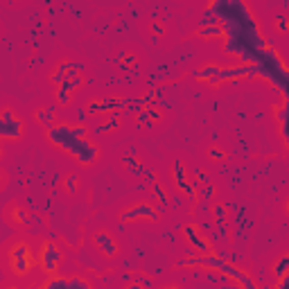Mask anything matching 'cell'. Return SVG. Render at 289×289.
<instances>
[{
	"mask_svg": "<svg viewBox=\"0 0 289 289\" xmlns=\"http://www.w3.org/2000/svg\"><path fill=\"white\" fill-rule=\"evenodd\" d=\"M86 115H88L86 109H80V111H77V118H80V124L86 122Z\"/></svg>",
	"mask_w": 289,
	"mask_h": 289,
	"instance_id": "39",
	"label": "cell"
},
{
	"mask_svg": "<svg viewBox=\"0 0 289 289\" xmlns=\"http://www.w3.org/2000/svg\"><path fill=\"white\" fill-rule=\"evenodd\" d=\"M215 194H217V190H215V188L210 186V183H203V186L199 188V197L206 199V201H210V199H213Z\"/></svg>",
	"mask_w": 289,
	"mask_h": 289,
	"instance_id": "31",
	"label": "cell"
},
{
	"mask_svg": "<svg viewBox=\"0 0 289 289\" xmlns=\"http://www.w3.org/2000/svg\"><path fill=\"white\" fill-rule=\"evenodd\" d=\"M34 118H36V122H39L41 127L48 129L50 124H55V104H52V107H45V109H36Z\"/></svg>",
	"mask_w": 289,
	"mask_h": 289,
	"instance_id": "15",
	"label": "cell"
},
{
	"mask_svg": "<svg viewBox=\"0 0 289 289\" xmlns=\"http://www.w3.org/2000/svg\"><path fill=\"white\" fill-rule=\"evenodd\" d=\"M61 86H64L66 88V91H77V88H82L84 86V77L82 75H72V77H68V80L64 82V84H61Z\"/></svg>",
	"mask_w": 289,
	"mask_h": 289,
	"instance_id": "21",
	"label": "cell"
},
{
	"mask_svg": "<svg viewBox=\"0 0 289 289\" xmlns=\"http://www.w3.org/2000/svg\"><path fill=\"white\" fill-rule=\"evenodd\" d=\"M45 289H68V278H61V276H50L48 280L43 282Z\"/></svg>",
	"mask_w": 289,
	"mask_h": 289,
	"instance_id": "19",
	"label": "cell"
},
{
	"mask_svg": "<svg viewBox=\"0 0 289 289\" xmlns=\"http://www.w3.org/2000/svg\"><path fill=\"white\" fill-rule=\"evenodd\" d=\"M93 242H95V246L102 251L104 257H115V255H118V251H120L115 238L111 233H107V230H97V233L93 235Z\"/></svg>",
	"mask_w": 289,
	"mask_h": 289,
	"instance_id": "10",
	"label": "cell"
},
{
	"mask_svg": "<svg viewBox=\"0 0 289 289\" xmlns=\"http://www.w3.org/2000/svg\"><path fill=\"white\" fill-rule=\"evenodd\" d=\"M25 134V122L18 118L12 109L0 111V138L5 140H18Z\"/></svg>",
	"mask_w": 289,
	"mask_h": 289,
	"instance_id": "4",
	"label": "cell"
},
{
	"mask_svg": "<svg viewBox=\"0 0 289 289\" xmlns=\"http://www.w3.org/2000/svg\"><path fill=\"white\" fill-rule=\"evenodd\" d=\"M161 118H163V113L154 107H145V109H140L138 111V124L140 127H145V129H151Z\"/></svg>",
	"mask_w": 289,
	"mask_h": 289,
	"instance_id": "11",
	"label": "cell"
},
{
	"mask_svg": "<svg viewBox=\"0 0 289 289\" xmlns=\"http://www.w3.org/2000/svg\"><path fill=\"white\" fill-rule=\"evenodd\" d=\"M143 176H145L149 183H154V181H156V172H154V170H149V167H145V170H143Z\"/></svg>",
	"mask_w": 289,
	"mask_h": 289,
	"instance_id": "38",
	"label": "cell"
},
{
	"mask_svg": "<svg viewBox=\"0 0 289 289\" xmlns=\"http://www.w3.org/2000/svg\"><path fill=\"white\" fill-rule=\"evenodd\" d=\"M61 260H64V253H61V249H59V246H57L52 240H48V242H43V244H41L39 265H41V269L48 273V276H55V273H59Z\"/></svg>",
	"mask_w": 289,
	"mask_h": 289,
	"instance_id": "3",
	"label": "cell"
},
{
	"mask_svg": "<svg viewBox=\"0 0 289 289\" xmlns=\"http://www.w3.org/2000/svg\"><path fill=\"white\" fill-rule=\"evenodd\" d=\"M217 233H219V240H228V226H226V219L217 222Z\"/></svg>",
	"mask_w": 289,
	"mask_h": 289,
	"instance_id": "34",
	"label": "cell"
},
{
	"mask_svg": "<svg viewBox=\"0 0 289 289\" xmlns=\"http://www.w3.org/2000/svg\"><path fill=\"white\" fill-rule=\"evenodd\" d=\"M242 3H249V0H242Z\"/></svg>",
	"mask_w": 289,
	"mask_h": 289,
	"instance_id": "41",
	"label": "cell"
},
{
	"mask_svg": "<svg viewBox=\"0 0 289 289\" xmlns=\"http://www.w3.org/2000/svg\"><path fill=\"white\" fill-rule=\"evenodd\" d=\"M287 111H289V102L287 97L282 99V104L276 109V118H278V124H287Z\"/></svg>",
	"mask_w": 289,
	"mask_h": 289,
	"instance_id": "27",
	"label": "cell"
},
{
	"mask_svg": "<svg viewBox=\"0 0 289 289\" xmlns=\"http://www.w3.org/2000/svg\"><path fill=\"white\" fill-rule=\"evenodd\" d=\"M64 188H66V192L75 194L77 188H80V178H77V174H68V176L64 178Z\"/></svg>",
	"mask_w": 289,
	"mask_h": 289,
	"instance_id": "26",
	"label": "cell"
},
{
	"mask_svg": "<svg viewBox=\"0 0 289 289\" xmlns=\"http://www.w3.org/2000/svg\"><path fill=\"white\" fill-rule=\"evenodd\" d=\"M208 159H210V161H224L226 154H224L222 149H219V147H210V149H208Z\"/></svg>",
	"mask_w": 289,
	"mask_h": 289,
	"instance_id": "33",
	"label": "cell"
},
{
	"mask_svg": "<svg viewBox=\"0 0 289 289\" xmlns=\"http://www.w3.org/2000/svg\"><path fill=\"white\" fill-rule=\"evenodd\" d=\"M251 70V64H240V66H226V68H219L213 77L208 80L210 86H222L226 82H238V80H244Z\"/></svg>",
	"mask_w": 289,
	"mask_h": 289,
	"instance_id": "5",
	"label": "cell"
},
{
	"mask_svg": "<svg viewBox=\"0 0 289 289\" xmlns=\"http://www.w3.org/2000/svg\"><path fill=\"white\" fill-rule=\"evenodd\" d=\"M276 28H278V32H280V34H285L287 32V16H278Z\"/></svg>",
	"mask_w": 289,
	"mask_h": 289,
	"instance_id": "35",
	"label": "cell"
},
{
	"mask_svg": "<svg viewBox=\"0 0 289 289\" xmlns=\"http://www.w3.org/2000/svg\"><path fill=\"white\" fill-rule=\"evenodd\" d=\"M68 289H91V282L82 276H72L68 278Z\"/></svg>",
	"mask_w": 289,
	"mask_h": 289,
	"instance_id": "22",
	"label": "cell"
},
{
	"mask_svg": "<svg viewBox=\"0 0 289 289\" xmlns=\"http://www.w3.org/2000/svg\"><path fill=\"white\" fill-rule=\"evenodd\" d=\"M222 66H217V64H206V66H201L199 70H194L192 72V80H197V82H208L210 77L215 75V72L219 70Z\"/></svg>",
	"mask_w": 289,
	"mask_h": 289,
	"instance_id": "17",
	"label": "cell"
},
{
	"mask_svg": "<svg viewBox=\"0 0 289 289\" xmlns=\"http://www.w3.org/2000/svg\"><path fill=\"white\" fill-rule=\"evenodd\" d=\"M192 183H194V188H199V186H203V183H210V174L208 172H203V170H199V167H194L192 170Z\"/></svg>",
	"mask_w": 289,
	"mask_h": 289,
	"instance_id": "23",
	"label": "cell"
},
{
	"mask_svg": "<svg viewBox=\"0 0 289 289\" xmlns=\"http://www.w3.org/2000/svg\"><path fill=\"white\" fill-rule=\"evenodd\" d=\"M120 118H122V113L120 111H111V113H107V120H104L99 127L93 129V134H97V136H102V134H109V131H115L120 127Z\"/></svg>",
	"mask_w": 289,
	"mask_h": 289,
	"instance_id": "12",
	"label": "cell"
},
{
	"mask_svg": "<svg viewBox=\"0 0 289 289\" xmlns=\"http://www.w3.org/2000/svg\"><path fill=\"white\" fill-rule=\"evenodd\" d=\"M151 34L154 36H165V28L161 23H151Z\"/></svg>",
	"mask_w": 289,
	"mask_h": 289,
	"instance_id": "37",
	"label": "cell"
},
{
	"mask_svg": "<svg viewBox=\"0 0 289 289\" xmlns=\"http://www.w3.org/2000/svg\"><path fill=\"white\" fill-rule=\"evenodd\" d=\"M226 213H228L226 203H213V208H210V215H213L215 222H222V219H226Z\"/></svg>",
	"mask_w": 289,
	"mask_h": 289,
	"instance_id": "24",
	"label": "cell"
},
{
	"mask_svg": "<svg viewBox=\"0 0 289 289\" xmlns=\"http://www.w3.org/2000/svg\"><path fill=\"white\" fill-rule=\"evenodd\" d=\"M45 136L57 149H64L66 154L72 156L80 138H86L88 136V129L84 124H66V122H59V124H50L45 129Z\"/></svg>",
	"mask_w": 289,
	"mask_h": 289,
	"instance_id": "2",
	"label": "cell"
},
{
	"mask_svg": "<svg viewBox=\"0 0 289 289\" xmlns=\"http://www.w3.org/2000/svg\"><path fill=\"white\" fill-rule=\"evenodd\" d=\"M172 176H174V183H176V188L181 190L183 194H186L188 199H199V194H197V188H194V183L192 181H188V176H186V165H183L181 161H174L172 163Z\"/></svg>",
	"mask_w": 289,
	"mask_h": 289,
	"instance_id": "9",
	"label": "cell"
},
{
	"mask_svg": "<svg viewBox=\"0 0 289 289\" xmlns=\"http://www.w3.org/2000/svg\"><path fill=\"white\" fill-rule=\"evenodd\" d=\"M72 159L80 163V165H93L99 159V147L95 143H91L88 138H80L75 151H72Z\"/></svg>",
	"mask_w": 289,
	"mask_h": 289,
	"instance_id": "8",
	"label": "cell"
},
{
	"mask_svg": "<svg viewBox=\"0 0 289 289\" xmlns=\"http://www.w3.org/2000/svg\"><path fill=\"white\" fill-rule=\"evenodd\" d=\"M287 287H289V271L285 273V276L278 278V282H276V289H287Z\"/></svg>",
	"mask_w": 289,
	"mask_h": 289,
	"instance_id": "36",
	"label": "cell"
},
{
	"mask_svg": "<svg viewBox=\"0 0 289 289\" xmlns=\"http://www.w3.org/2000/svg\"><path fill=\"white\" fill-rule=\"evenodd\" d=\"M84 70H86V64H84V61H70V72H68V77L82 75Z\"/></svg>",
	"mask_w": 289,
	"mask_h": 289,
	"instance_id": "32",
	"label": "cell"
},
{
	"mask_svg": "<svg viewBox=\"0 0 289 289\" xmlns=\"http://www.w3.org/2000/svg\"><path fill=\"white\" fill-rule=\"evenodd\" d=\"M215 23H219V18H217V14L213 12V9H206V12H203V16H201V20H199V28H201V25H215Z\"/></svg>",
	"mask_w": 289,
	"mask_h": 289,
	"instance_id": "30",
	"label": "cell"
},
{
	"mask_svg": "<svg viewBox=\"0 0 289 289\" xmlns=\"http://www.w3.org/2000/svg\"><path fill=\"white\" fill-rule=\"evenodd\" d=\"M120 219H122V224L140 222V219H147V222H156V219H159V213H156V208L149 206V203H136V206L122 210Z\"/></svg>",
	"mask_w": 289,
	"mask_h": 289,
	"instance_id": "7",
	"label": "cell"
},
{
	"mask_svg": "<svg viewBox=\"0 0 289 289\" xmlns=\"http://www.w3.org/2000/svg\"><path fill=\"white\" fill-rule=\"evenodd\" d=\"M68 72H70V61H61V64L57 66V70L50 75V82L55 84V86H61V84L68 80Z\"/></svg>",
	"mask_w": 289,
	"mask_h": 289,
	"instance_id": "16",
	"label": "cell"
},
{
	"mask_svg": "<svg viewBox=\"0 0 289 289\" xmlns=\"http://www.w3.org/2000/svg\"><path fill=\"white\" fill-rule=\"evenodd\" d=\"M194 34L201 36V39H224L226 30H224L222 23H215V25H201V28H199Z\"/></svg>",
	"mask_w": 289,
	"mask_h": 289,
	"instance_id": "13",
	"label": "cell"
},
{
	"mask_svg": "<svg viewBox=\"0 0 289 289\" xmlns=\"http://www.w3.org/2000/svg\"><path fill=\"white\" fill-rule=\"evenodd\" d=\"M287 271H289V255L285 253V255L280 257V260L276 262V267H273V273H276V276L280 278V276H285Z\"/></svg>",
	"mask_w": 289,
	"mask_h": 289,
	"instance_id": "25",
	"label": "cell"
},
{
	"mask_svg": "<svg viewBox=\"0 0 289 289\" xmlns=\"http://www.w3.org/2000/svg\"><path fill=\"white\" fill-rule=\"evenodd\" d=\"M178 267H203V269H210V271H222V276L226 278H233L238 285L246 287V289H255V282L249 278V273L242 271L240 267L230 265L226 262L224 257L215 255V253H206V255H188L186 260H178Z\"/></svg>",
	"mask_w": 289,
	"mask_h": 289,
	"instance_id": "1",
	"label": "cell"
},
{
	"mask_svg": "<svg viewBox=\"0 0 289 289\" xmlns=\"http://www.w3.org/2000/svg\"><path fill=\"white\" fill-rule=\"evenodd\" d=\"M9 262H12V271L16 276H25V273H30L36 260H34V255H28V257H16V260H9Z\"/></svg>",
	"mask_w": 289,
	"mask_h": 289,
	"instance_id": "14",
	"label": "cell"
},
{
	"mask_svg": "<svg viewBox=\"0 0 289 289\" xmlns=\"http://www.w3.org/2000/svg\"><path fill=\"white\" fill-rule=\"evenodd\" d=\"M183 235H186L188 244H190V246H192L194 251H197L199 255L213 253V246H210L208 238H206V235H203V230L199 228V226H194V224H188V226H183Z\"/></svg>",
	"mask_w": 289,
	"mask_h": 289,
	"instance_id": "6",
	"label": "cell"
},
{
	"mask_svg": "<svg viewBox=\"0 0 289 289\" xmlns=\"http://www.w3.org/2000/svg\"><path fill=\"white\" fill-rule=\"evenodd\" d=\"M70 97H72L70 91H66L64 86H57V104L66 107V104H70Z\"/></svg>",
	"mask_w": 289,
	"mask_h": 289,
	"instance_id": "28",
	"label": "cell"
},
{
	"mask_svg": "<svg viewBox=\"0 0 289 289\" xmlns=\"http://www.w3.org/2000/svg\"><path fill=\"white\" fill-rule=\"evenodd\" d=\"M0 156H3V147H0Z\"/></svg>",
	"mask_w": 289,
	"mask_h": 289,
	"instance_id": "40",
	"label": "cell"
},
{
	"mask_svg": "<svg viewBox=\"0 0 289 289\" xmlns=\"http://www.w3.org/2000/svg\"><path fill=\"white\" fill-rule=\"evenodd\" d=\"M12 215H14V222H16V224H20V226H28L30 224V215L25 213L23 208H14Z\"/></svg>",
	"mask_w": 289,
	"mask_h": 289,
	"instance_id": "29",
	"label": "cell"
},
{
	"mask_svg": "<svg viewBox=\"0 0 289 289\" xmlns=\"http://www.w3.org/2000/svg\"><path fill=\"white\" fill-rule=\"evenodd\" d=\"M151 192H154V197H156V199H159V201H161V206L165 208V206H167V201H170V197H167L165 188H163L159 181H154V183H151Z\"/></svg>",
	"mask_w": 289,
	"mask_h": 289,
	"instance_id": "20",
	"label": "cell"
},
{
	"mask_svg": "<svg viewBox=\"0 0 289 289\" xmlns=\"http://www.w3.org/2000/svg\"><path fill=\"white\" fill-rule=\"evenodd\" d=\"M32 255V249H30L28 242H18V244H14L12 249H9V260H16V257H28Z\"/></svg>",
	"mask_w": 289,
	"mask_h": 289,
	"instance_id": "18",
	"label": "cell"
}]
</instances>
